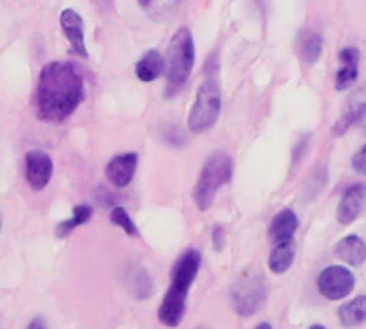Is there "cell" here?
<instances>
[{
    "label": "cell",
    "mask_w": 366,
    "mask_h": 329,
    "mask_svg": "<svg viewBox=\"0 0 366 329\" xmlns=\"http://www.w3.org/2000/svg\"><path fill=\"white\" fill-rule=\"evenodd\" d=\"M296 231H298V216L292 210H281L270 223V238L274 240V244L294 242Z\"/></svg>",
    "instance_id": "4fadbf2b"
},
{
    "label": "cell",
    "mask_w": 366,
    "mask_h": 329,
    "mask_svg": "<svg viewBox=\"0 0 366 329\" xmlns=\"http://www.w3.org/2000/svg\"><path fill=\"white\" fill-rule=\"evenodd\" d=\"M365 156H366V148L362 146L358 152H356V156H354V161H352V165H354V169L358 171V173H366V165H365Z\"/></svg>",
    "instance_id": "603a6c76"
},
{
    "label": "cell",
    "mask_w": 366,
    "mask_h": 329,
    "mask_svg": "<svg viewBox=\"0 0 366 329\" xmlns=\"http://www.w3.org/2000/svg\"><path fill=\"white\" fill-rule=\"evenodd\" d=\"M341 69L337 71V90H347L358 79V64H360V51L356 47L341 49Z\"/></svg>",
    "instance_id": "7c38bea8"
},
{
    "label": "cell",
    "mask_w": 366,
    "mask_h": 329,
    "mask_svg": "<svg viewBox=\"0 0 366 329\" xmlns=\"http://www.w3.org/2000/svg\"><path fill=\"white\" fill-rule=\"evenodd\" d=\"M337 255L350 265H362L366 259V246L360 236H347L337 244Z\"/></svg>",
    "instance_id": "9a60e30c"
},
{
    "label": "cell",
    "mask_w": 366,
    "mask_h": 329,
    "mask_svg": "<svg viewBox=\"0 0 366 329\" xmlns=\"http://www.w3.org/2000/svg\"><path fill=\"white\" fill-rule=\"evenodd\" d=\"M365 199V184H354V186H350V188L343 193V197H341V203H339V210H337V221H339L341 225L354 223V221L362 214Z\"/></svg>",
    "instance_id": "8fae6325"
},
{
    "label": "cell",
    "mask_w": 366,
    "mask_h": 329,
    "mask_svg": "<svg viewBox=\"0 0 366 329\" xmlns=\"http://www.w3.org/2000/svg\"><path fill=\"white\" fill-rule=\"evenodd\" d=\"M135 169H137V154L127 152V154H118L116 158H112L107 163L105 176L114 186L124 188L127 184H131V180L135 176Z\"/></svg>",
    "instance_id": "30bf717a"
},
{
    "label": "cell",
    "mask_w": 366,
    "mask_h": 329,
    "mask_svg": "<svg viewBox=\"0 0 366 329\" xmlns=\"http://www.w3.org/2000/svg\"><path fill=\"white\" fill-rule=\"evenodd\" d=\"M26 329H45V321H43V319H32L30 325Z\"/></svg>",
    "instance_id": "d4e9b609"
},
{
    "label": "cell",
    "mask_w": 366,
    "mask_h": 329,
    "mask_svg": "<svg viewBox=\"0 0 366 329\" xmlns=\"http://www.w3.org/2000/svg\"><path fill=\"white\" fill-rule=\"evenodd\" d=\"M309 329H326V328H324V325H311Z\"/></svg>",
    "instance_id": "4316f807"
},
{
    "label": "cell",
    "mask_w": 366,
    "mask_h": 329,
    "mask_svg": "<svg viewBox=\"0 0 366 329\" xmlns=\"http://www.w3.org/2000/svg\"><path fill=\"white\" fill-rule=\"evenodd\" d=\"M54 173V163L47 152L30 150L26 154V180L34 191H43Z\"/></svg>",
    "instance_id": "ba28073f"
},
{
    "label": "cell",
    "mask_w": 366,
    "mask_h": 329,
    "mask_svg": "<svg viewBox=\"0 0 366 329\" xmlns=\"http://www.w3.org/2000/svg\"><path fill=\"white\" fill-rule=\"evenodd\" d=\"M298 54L307 64H315L322 56V34L315 30H305L298 41Z\"/></svg>",
    "instance_id": "2e32d148"
},
{
    "label": "cell",
    "mask_w": 366,
    "mask_h": 329,
    "mask_svg": "<svg viewBox=\"0 0 366 329\" xmlns=\"http://www.w3.org/2000/svg\"><path fill=\"white\" fill-rule=\"evenodd\" d=\"M90 216H92V208H90V206H86V203L75 206L73 216H71V218H66V221H62V223L58 225V229H56L58 238H66L73 229H77V227L86 225V223L90 221Z\"/></svg>",
    "instance_id": "ffe728a7"
},
{
    "label": "cell",
    "mask_w": 366,
    "mask_h": 329,
    "mask_svg": "<svg viewBox=\"0 0 366 329\" xmlns=\"http://www.w3.org/2000/svg\"><path fill=\"white\" fill-rule=\"evenodd\" d=\"M365 116V101H356V105H350V109L341 116V120L335 126V135H343L347 128H352L358 120Z\"/></svg>",
    "instance_id": "44dd1931"
},
{
    "label": "cell",
    "mask_w": 366,
    "mask_h": 329,
    "mask_svg": "<svg viewBox=\"0 0 366 329\" xmlns=\"http://www.w3.org/2000/svg\"><path fill=\"white\" fill-rule=\"evenodd\" d=\"M109 221H112L116 227H120L127 236H131V238H137V236H139V231H137V227H135L133 218L127 214V210H124V208L116 206V208L112 210V214H109Z\"/></svg>",
    "instance_id": "7402d4cb"
},
{
    "label": "cell",
    "mask_w": 366,
    "mask_h": 329,
    "mask_svg": "<svg viewBox=\"0 0 366 329\" xmlns=\"http://www.w3.org/2000/svg\"><path fill=\"white\" fill-rule=\"evenodd\" d=\"M84 101V77L69 62H49L41 69L34 94L36 118L47 124L66 120Z\"/></svg>",
    "instance_id": "6da1fadb"
},
{
    "label": "cell",
    "mask_w": 366,
    "mask_h": 329,
    "mask_svg": "<svg viewBox=\"0 0 366 329\" xmlns=\"http://www.w3.org/2000/svg\"><path fill=\"white\" fill-rule=\"evenodd\" d=\"M199 263H202V255L197 250H187L174 265L172 285L159 308V321L165 328H178L182 323L187 310V295L199 272Z\"/></svg>",
    "instance_id": "7a4b0ae2"
},
{
    "label": "cell",
    "mask_w": 366,
    "mask_h": 329,
    "mask_svg": "<svg viewBox=\"0 0 366 329\" xmlns=\"http://www.w3.org/2000/svg\"><path fill=\"white\" fill-rule=\"evenodd\" d=\"M294 257H296V246L294 242H283V244H274L272 253H270V270L274 274H285L292 263H294Z\"/></svg>",
    "instance_id": "e0dca14e"
},
{
    "label": "cell",
    "mask_w": 366,
    "mask_h": 329,
    "mask_svg": "<svg viewBox=\"0 0 366 329\" xmlns=\"http://www.w3.org/2000/svg\"><path fill=\"white\" fill-rule=\"evenodd\" d=\"M0 229H2V216H0Z\"/></svg>",
    "instance_id": "f1b7e54d"
},
{
    "label": "cell",
    "mask_w": 366,
    "mask_h": 329,
    "mask_svg": "<svg viewBox=\"0 0 366 329\" xmlns=\"http://www.w3.org/2000/svg\"><path fill=\"white\" fill-rule=\"evenodd\" d=\"M229 180H232V158L225 152L212 154L206 161V165L199 173V180L193 188V199H195L197 210L208 212L214 203L219 188L223 184H227Z\"/></svg>",
    "instance_id": "5b68a950"
},
{
    "label": "cell",
    "mask_w": 366,
    "mask_h": 329,
    "mask_svg": "<svg viewBox=\"0 0 366 329\" xmlns=\"http://www.w3.org/2000/svg\"><path fill=\"white\" fill-rule=\"evenodd\" d=\"M255 329H272V325H268V323H259Z\"/></svg>",
    "instance_id": "484cf974"
},
{
    "label": "cell",
    "mask_w": 366,
    "mask_h": 329,
    "mask_svg": "<svg viewBox=\"0 0 366 329\" xmlns=\"http://www.w3.org/2000/svg\"><path fill=\"white\" fill-rule=\"evenodd\" d=\"M195 329H210V328H206V325H202V328H195Z\"/></svg>",
    "instance_id": "83f0119b"
},
{
    "label": "cell",
    "mask_w": 366,
    "mask_h": 329,
    "mask_svg": "<svg viewBox=\"0 0 366 329\" xmlns=\"http://www.w3.org/2000/svg\"><path fill=\"white\" fill-rule=\"evenodd\" d=\"M268 300V283L264 276H244L229 289V302L238 317H253Z\"/></svg>",
    "instance_id": "8992f818"
},
{
    "label": "cell",
    "mask_w": 366,
    "mask_h": 329,
    "mask_svg": "<svg viewBox=\"0 0 366 329\" xmlns=\"http://www.w3.org/2000/svg\"><path fill=\"white\" fill-rule=\"evenodd\" d=\"M195 64V43H193V34L189 32V28H180L167 47V64H165V73H167V86H169V94L180 90Z\"/></svg>",
    "instance_id": "277c9868"
},
{
    "label": "cell",
    "mask_w": 366,
    "mask_h": 329,
    "mask_svg": "<svg viewBox=\"0 0 366 329\" xmlns=\"http://www.w3.org/2000/svg\"><path fill=\"white\" fill-rule=\"evenodd\" d=\"M339 319L345 328H360L366 319V298L358 295L356 300H352L350 304L341 306L339 310Z\"/></svg>",
    "instance_id": "ac0fdd59"
},
{
    "label": "cell",
    "mask_w": 366,
    "mask_h": 329,
    "mask_svg": "<svg viewBox=\"0 0 366 329\" xmlns=\"http://www.w3.org/2000/svg\"><path fill=\"white\" fill-rule=\"evenodd\" d=\"M221 113V86H219V75H217V66L206 69V77L197 90L195 103L191 107L189 113V128L191 133L199 135L206 133L208 128H212L219 120Z\"/></svg>",
    "instance_id": "3957f363"
},
{
    "label": "cell",
    "mask_w": 366,
    "mask_h": 329,
    "mask_svg": "<svg viewBox=\"0 0 366 329\" xmlns=\"http://www.w3.org/2000/svg\"><path fill=\"white\" fill-rule=\"evenodd\" d=\"M212 240H214V248L217 250H223V244H225V233H223V229H214L212 231Z\"/></svg>",
    "instance_id": "cb8c5ba5"
},
{
    "label": "cell",
    "mask_w": 366,
    "mask_h": 329,
    "mask_svg": "<svg viewBox=\"0 0 366 329\" xmlns=\"http://www.w3.org/2000/svg\"><path fill=\"white\" fill-rule=\"evenodd\" d=\"M127 285H129L131 295L137 298V300H146V298L152 295V280H150L148 272L142 270V268H137V270H133L129 274V283Z\"/></svg>",
    "instance_id": "d6986e66"
},
{
    "label": "cell",
    "mask_w": 366,
    "mask_h": 329,
    "mask_svg": "<svg viewBox=\"0 0 366 329\" xmlns=\"http://www.w3.org/2000/svg\"><path fill=\"white\" fill-rule=\"evenodd\" d=\"M356 287V278L354 274L347 270V268H341V265H332V268H326L320 278H317V289L320 293L326 298V300H343L347 298Z\"/></svg>",
    "instance_id": "52a82bcc"
},
{
    "label": "cell",
    "mask_w": 366,
    "mask_h": 329,
    "mask_svg": "<svg viewBox=\"0 0 366 329\" xmlns=\"http://www.w3.org/2000/svg\"><path fill=\"white\" fill-rule=\"evenodd\" d=\"M165 73V58L157 49H148L135 64V75L139 81H154Z\"/></svg>",
    "instance_id": "5bb4252c"
},
{
    "label": "cell",
    "mask_w": 366,
    "mask_h": 329,
    "mask_svg": "<svg viewBox=\"0 0 366 329\" xmlns=\"http://www.w3.org/2000/svg\"><path fill=\"white\" fill-rule=\"evenodd\" d=\"M60 28H62L64 36L69 39L71 51L86 58L88 51H86V43H84V19H81V15L75 9H64L60 13Z\"/></svg>",
    "instance_id": "9c48e42d"
}]
</instances>
